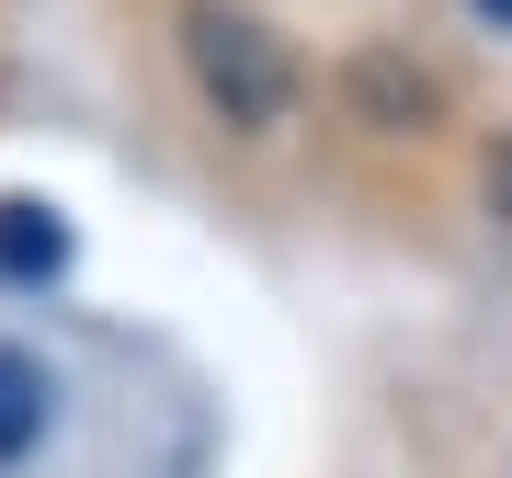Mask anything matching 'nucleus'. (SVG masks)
<instances>
[{
  "instance_id": "nucleus-1",
  "label": "nucleus",
  "mask_w": 512,
  "mask_h": 478,
  "mask_svg": "<svg viewBox=\"0 0 512 478\" xmlns=\"http://www.w3.org/2000/svg\"><path fill=\"white\" fill-rule=\"evenodd\" d=\"M183 57H194L205 103H217L228 126H274V114L296 103V69H285V46L262 35L251 12H228V0H194V12H183Z\"/></svg>"
},
{
  "instance_id": "nucleus-2",
  "label": "nucleus",
  "mask_w": 512,
  "mask_h": 478,
  "mask_svg": "<svg viewBox=\"0 0 512 478\" xmlns=\"http://www.w3.org/2000/svg\"><path fill=\"white\" fill-rule=\"evenodd\" d=\"M46 410H57V387H46V365L23 342H0V478H12L23 456L46 444Z\"/></svg>"
},
{
  "instance_id": "nucleus-3",
  "label": "nucleus",
  "mask_w": 512,
  "mask_h": 478,
  "mask_svg": "<svg viewBox=\"0 0 512 478\" xmlns=\"http://www.w3.org/2000/svg\"><path fill=\"white\" fill-rule=\"evenodd\" d=\"M57 262H69V228L46 217V205H0V274H57Z\"/></svg>"
},
{
  "instance_id": "nucleus-4",
  "label": "nucleus",
  "mask_w": 512,
  "mask_h": 478,
  "mask_svg": "<svg viewBox=\"0 0 512 478\" xmlns=\"http://www.w3.org/2000/svg\"><path fill=\"white\" fill-rule=\"evenodd\" d=\"M478 12H490V23H501V35H512V0H478Z\"/></svg>"
}]
</instances>
